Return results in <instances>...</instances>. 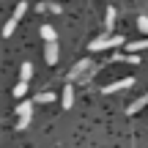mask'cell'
Here are the masks:
<instances>
[{"label": "cell", "instance_id": "cell-1", "mask_svg": "<svg viewBox=\"0 0 148 148\" xmlns=\"http://www.w3.org/2000/svg\"><path fill=\"white\" fill-rule=\"evenodd\" d=\"M118 44H123L121 36H110V33H104V36L93 38V41L88 44V49H90V52H104V49H112V47H118Z\"/></svg>", "mask_w": 148, "mask_h": 148}, {"label": "cell", "instance_id": "cell-2", "mask_svg": "<svg viewBox=\"0 0 148 148\" xmlns=\"http://www.w3.org/2000/svg\"><path fill=\"white\" fill-rule=\"evenodd\" d=\"M134 85V77H126V79H118V82H110V85H104V93H115V90H129Z\"/></svg>", "mask_w": 148, "mask_h": 148}, {"label": "cell", "instance_id": "cell-3", "mask_svg": "<svg viewBox=\"0 0 148 148\" xmlns=\"http://www.w3.org/2000/svg\"><path fill=\"white\" fill-rule=\"evenodd\" d=\"M44 60L47 63H58V41H47V47H44Z\"/></svg>", "mask_w": 148, "mask_h": 148}, {"label": "cell", "instance_id": "cell-4", "mask_svg": "<svg viewBox=\"0 0 148 148\" xmlns=\"http://www.w3.org/2000/svg\"><path fill=\"white\" fill-rule=\"evenodd\" d=\"M60 101H63V110H71V104H74V88H71V85H66V88H63Z\"/></svg>", "mask_w": 148, "mask_h": 148}, {"label": "cell", "instance_id": "cell-5", "mask_svg": "<svg viewBox=\"0 0 148 148\" xmlns=\"http://www.w3.org/2000/svg\"><path fill=\"white\" fill-rule=\"evenodd\" d=\"M115 16H118V11L110 5V8H107V14H104V30H107V33H110L112 25H115Z\"/></svg>", "mask_w": 148, "mask_h": 148}, {"label": "cell", "instance_id": "cell-6", "mask_svg": "<svg viewBox=\"0 0 148 148\" xmlns=\"http://www.w3.org/2000/svg\"><path fill=\"white\" fill-rule=\"evenodd\" d=\"M145 101H148V96H140V99H134L132 104L126 107V115H134V112H140V107H145Z\"/></svg>", "mask_w": 148, "mask_h": 148}, {"label": "cell", "instance_id": "cell-7", "mask_svg": "<svg viewBox=\"0 0 148 148\" xmlns=\"http://www.w3.org/2000/svg\"><path fill=\"white\" fill-rule=\"evenodd\" d=\"M16 115H33V101H19L16 104Z\"/></svg>", "mask_w": 148, "mask_h": 148}, {"label": "cell", "instance_id": "cell-8", "mask_svg": "<svg viewBox=\"0 0 148 148\" xmlns=\"http://www.w3.org/2000/svg\"><path fill=\"white\" fill-rule=\"evenodd\" d=\"M145 47H148V41H145V38H137V41L126 44V52H143Z\"/></svg>", "mask_w": 148, "mask_h": 148}, {"label": "cell", "instance_id": "cell-9", "mask_svg": "<svg viewBox=\"0 0 148 148\" xmlns=\"http://www.w3.org/2000/svg\"><path fill=\"white\" fill-rule=\"evenodd\" d=\"M30 74H33V63H22L19 66V79H22V82H27Z\"/></svg>", "mask_w": 148, "mask_h": 148}, {"label": "cell", "instance_id": "cell-10", "mask_svg": "<svg viewBox=\"0 0 148 148\" xmlns=\"http://www.w3.org/2000/svg\"><path fill=\"white\" fill-rule=\"evenodd\" d=\"M52 99H55V93H49V90H44V93H38L36 99H33V104H49Z\"/></svg>", "mask_w": 148, "mask_h": 148}, {"label": "cell", "instance_id": "cell-11", "mask_svg": "<svg viewBox=\"0 0 148 148\" xmlns=\"http://www.w3.org/2000/svg\"><path fill=\"white\" fill-rule=\"evenodd\" d=\"M41 38H44V41H52V38H58L55 27H52V25H44V27H41Z\"/></svg>", "mask_w": 148, "mask_h": 148}, {"label": "cell", "instance_id": "cell-12", "mask_svg": "<svg viewBox=\"0 0 148 148\" xmlns=\"http://www.w3.org/2000/svg\"><path fill=\"white\" fill-rule=\"evenodd\" d=\"M11 93H14V96H16V99H22V96H25V93H27V82H22V79H19V82H16V85H14V88H11Z\"/></svg>", "mask_w": 148, "mask_h": 148}, {"label": "cell", "instance_id": "cell-13", "mask_svg": "<svg viewBox=\"0 0 148 148\" xmlns=\"http://www.w3.org/2000/svg\"><path fill=\"white\" fill-rule=\"evenodd\" d=\"M88 66H90V60H88V58H82V60H79V63L71 69V77H79V74H82L85 69H88Z\"/></svg>", "mask_w": 148, "mask_h": 148}, {"label": "cell", "instance_id": "cell-14", "mask_svg": "<svg viewBox=\"0 0 148 148\" xmlns=\"http://www.w3.org/2000/svg\"><path fill=\"white\" fill-rule=\"evenodd\" d=\"M16 25H19V19H14V16H11V19H8V22H5V27H3V36H5V38H8V36H11V33H14V30H16Z\"/></svg>", "mask_w": 148, "mask_h": 148}, {"label": "cell", "instance_id": "cell-15", "mask_svg": "<svg viewBox=\"0 0 148 148\" xmlns=\"http://www.w3.org/2000/svg\"><path fill=\"white\" fill-rule=\"evenodd\" d=\"M38 11H55V14H60V3H38Z\"/></svg>", "mask_w": 148, "mask_h": 148}, {"label": "cell", "instance_id": "cell-16", "mask_svg": "<svg viewBox=\"0 0 148 148\" xmlns=\"http://www.w3.org/2000/svg\"><path fill=\"white\" fill-rule=\"evenodd\" d=\"M27 123H30V115H19V121H16V132H22Z\"/></svg>", "mask_w": 148, "mask_h": 148}, {"label": "cell", "instance_id": "cell-17", "mask_svg": "<svg viewBox=\"0 0 148 148\" xmlns=\"http://www.w3.org/2000/svg\"><path fill=\"white\" fill-rule=\"evenodd\" d=\"M137 30L140 33H148V16H140V19H137Z\"/></svg>", "mask_w": 148, "mask_h": 148}]
</instances>
